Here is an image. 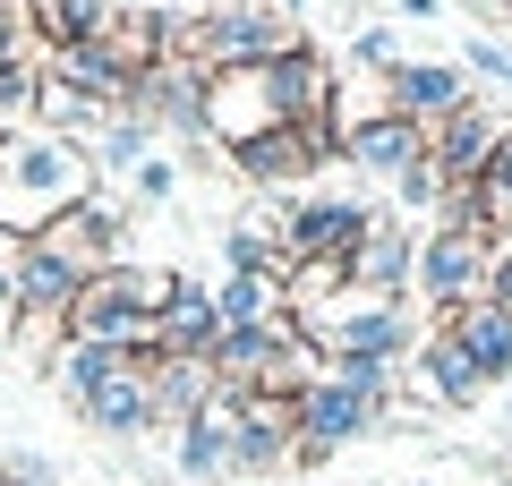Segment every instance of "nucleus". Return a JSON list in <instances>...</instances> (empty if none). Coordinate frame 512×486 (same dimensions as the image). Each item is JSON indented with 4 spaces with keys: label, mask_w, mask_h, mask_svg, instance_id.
Masks as SVG:
<instances>
[{
    "label": "nucleus",
    "mask_w": 512,
    "mask_h": 486,
    "mask_svg": "<svg viewBox=\"0 0 512 486\" xmlns=\"http://www.w3.org/2000/svg\"><path fill=\"white\" fill-rule=\"evenodd\" d=\"M94 197V154L69 137H52V128H0V231L9 239H35L52 231L60 214H77V205Z\"/></svg>",
    "instance_id": "f257e3e1"
},
{
    "label": "nucleus",
    "mask_w": 512,
    "mask_h": 486,
    "mask_svg": "<svg viewBox=\"0 0 512 486\" xmlns=\"http://www.w3.org/2000/svg\"><path fill=\"white\" fill-rule=\"evenodd\" d=\"M376 418H393V367H367V359H325V376L291 393V469H325L342 444H359Z\"/></svg>",
    "instance_id": "f03ea898"
},
{
    "label": "nucleus",
    "mask_w": 512,
    "mask_h": 486,
    "mask_svg": "<svg viewBox=\"0 0 512 486\" xmlns=\"http://www.w3.org/2000/svg\"><path fill=\"white\" fill-rule=\"evenodd\" d=\"M171 282L180 273L163 265H111L94 273L86 290H77L69 324H60V342H103V350H128V359H154V342H163V307H171Z\"/></svg>",
    "instance_id": "7ed1b4c3"
},
{
    "label": "nucleus",
    "mask_w": 512,
    "mask_h": 486,
    "mask_svg": "<svg viewBox=\"0 0 512 486\" xmlns=\"http://www.w3.org/2000/svg\"><path fill=\"white\" fill-rule=\"evenodd\" d=\"M299 333H308L325 359H367V367H402L419 359V324H410V299H367V290H342L333 307H316V316H299Z\"/></svg>",
    "instance_id": "20e7f679"
},
{
    "label": "nucleus",
    "mask_w": 512,
    "mask_h": 486,
    "mask_svg": "<svg viewBox=\"0 0 512 486\" xmlns=\"http://www.w3.org/2000/svg\"><path fill=\"white\" fill-rule=\"evenodd\" d=\"M205 128H214L222 154L274 137V128H299L291 120V94H282V60H248V69H214L205 77Z\"/></svg>",
    "instance_id": "39448f33"
},
{
    "label": "nucleus",
    "mask_w": 512,
    "mask_h": 486,
    "mask_svg": "<svg viewBox=\"0 0 512 486\" xmlns=\"http://www.w3.org/2000/svg\"><path fill=\"white\" fill-rule=\"evenodd\" d=\"M299 35L282 9H265V0H222V9H205L197 26H188V60H197L205 77L214 69H248V60H291Z\"/></svg>",
    "instance_id": "423d86ee"
},
{
    "label": "nucleus",
    "mask_w": 512,
    "mask_h": 486,
    "mask_svg": "<svg viewBox=\"0 0 512 486\" xmlns=\"http://www.w3.org/2000/svg\"><path fill=\"white\" fill-rule=\"evenodd\" d=\"M487 273H495V239L478 231V222H436V231L419 239V273H410V290H419L436 316H453V307L487 299Z\"/></svg>",
    "instance_id": "0eeeda50"
},
{
    "label": "nucleus",
    "mask_w": 512,
    "mask_h": 486,
    "mask_svg": "<svg viewBox=\"0 0 512 486\" xmlns=\"http://www.w3.org/2000/svg\"><path fill=\"white\" fill-rule=\"evenodd\" d=\"M367 205L359 197H291L282 205V282L299 265H350V248L367 239Z\"/></svg>",
    "instance_id": "6e6552de"
},
{
    "label": "nucleus",
    "mask_w": 512,
    "mask_h": 486,
    "mask_svg": "<svg viewBox=\"0 0 512 486\" xmlns=\"http://www.w3.org/2000/svg\"><path fill=\"white\" fill-rule=\"evenodd\" d=\"M222 427H231V469L239 478H282L291 469V401L282 393H222Z\"/></svg>",
    "instance_id": "1a4fd4ad"
},
{
    "label": "nucleus",
    "mask_w": 512,
    "mask_h": 486,
    "mask_svg": "<svg viewBox=\"0 0 512 486\" xmlns=\"http://www.w3.org/2000/svg\"><path fill=\"white\" fill-rule=\"evenodd\" d=\"M504 128H512V120H504L495 103H478V94H470L461 111H444L436 128H427V162L444 171V188H453V197L478 180V171H487V154L504 145Z\"/></svg>",
    "instance_id": "9d476101"
},
{
    "label": "nucleus",
    "mask_w": 512,
    "mask_h": 486,
    "mask_svg": "<svg viewBox=\"0 0 512 486\" xmlns=\"http://www.w3.org/2000/svg\"><path fill=\"white\" fill-rule=\"evenodd\" d=\"M120 239H128V214L103 197V188H94V197L77 205V214H60L52 231H35V248H52L69 273H86V282H94V273H111V265H120Z\"/></svg>",
    "instance_id": "9b49d317"
},
{
    "label": "nucleus",
    "mask_w": 512,
    "mask_h": 486,
    "mask_svg": "<svg viewBox=\"0 0 512 486\" xmlns=\"http://www.w3.org/2000/svg\"><path fill=\"white\" fill-rule=\"evenodd\" d=\"M128 111L154 120V128H180V137H214L205 128V69L197 60H154L137 77V94H128Z\"/></svg>",
    "instance_id": "f8f14e48"
},
{
    "label": "nucleus",
    "mask_w": 512,
    "mask_h": 486,
    "mask_svg": "<svg viewBox=\"0 0 512 486\" xmlns=\"http://www.w3.org/2000/svg\"><path fill=\"white\" fill-rule=\"evenodd\" d=\"M342 162H359V171H393L402 180L410 162H427V128L402 120V111H350L342 120Z\"/></svg>",
    "instance_id": "ddd939ff"
},
{
    "label": "nucleus",
    "mask_w": 512,
    "mask_h": 486,
    "mask_svg": "<svg viewBox=\"0 0 512 486\" xmlns=\"http://www.w3.org/2000/svg\"><path fill=\"white\" fill-rule=\"evenodd\" d=\"M410 273H419V239L393 214H376L367 239L350 248V290H367V299H410Z\"/></svg>",
    "instance_id": "4468645a"
},
{
    "label": "nucleus",
    "mask_w": 512,
    "mask_h": 486,
    "mask_svg": "<svg viewBox=\"0 0 512 486\" xmlns=\"http://www.w3.org/2000/svg\"><path fill=\"white\" fill-rule=\"evenodd\" d=\"M146 376H154V359H128L111 384H94V393L77 401V418H86L94 435H154L163 418H154V384Z\"/></svg>",
    "instance_id": "2eb2a0df"
},
{
    "label": "nucleus",
    "mask_w": 512,
    "mask_h": 486,
    "mask_svg": "<svg viewBox=\"0 0 512 486\" xmlns=\"http://www.w3.org/2000/svg\"><path fill=\"white\" fill-rule=\"evenodd\" d=\"M214 342H222L214 282L180 273V282H171V307H163V342H154V359H214Z\"/></svg>",
    "instance_id": "dca6fc26"
},
{
    "label": "nucleus",
    "mask_w": 512,
    "mask_h": 486,
    "mask_svg": "<svg viewBox=\"0 0 512 486\" xmlns=\"http://www.w3.org/2000/svg\"><path fill=\"white\" fill-rule=\"evenodd\" d=\"M214 307H222V333H274V324H299L282 273H222Z\"/></svg>",
    "instance_id": "f3484780"
},
{
    "label": "nucleus",
    "mask_w": 512,
    "mask_h": 486,
    "mask_svg": "<svg viewBox=\"0 0 512 486\" xmlns=\"http://www.w3.org/2000/svg\"><path fill=\"white\" fill-rule=\"evenodd\" d=\"M470 103V86H461V69H444V60H402V69L384 77V111H402V120L436 128L444 111Z\"/></svg>",
    "instance_id": "a211bd4d"
},
{
    "label": "nucleus",
    "mask_w": 512,
    "mask_h": 486,
    "mask_svg": "<svg viewBox=\"0 0 512 486\" xmlns=\"http://www.w3.org/2000/svg\"><path fill=\"white\" fill-rule=\"evenodd\" d=\"M436 222H478L487 239H504L512 231V128H504V145L487 154V171H478L461 197H444V214Z\"/></svg>",
    "instance_id": "6ab92c4d"
},
{
    "label": "nucleus",
    "mask_w": 512,
    "mask_h": 486,
    "mask_svg": "<svg viewBox=\"0 0 512 486\" xmlns=\"http://www.w3.org/2000/svg\"><path fill=\"white\" fill-rule=\"evenodd\" d=\"M419 384L427 401H444V410H470V401H487V376H478V359L444 333V324H427V342H419Z\"/></svg>",
    "instance_id": "aec40b11"
},
{
    "label": "nucleus",
    "mask_w": 512,
    "mask_h": 486,
    "mask_svg": "<svg viewBox=\"0 0 512 486\" xmlns=\"http://www.w3.org/2000/svg\"><path fill=\"white\" fill-rule=\"evenodd\" d=\"M436 324L478 359V376H487V384H504V376H512V307L470 299V307H453V316H436Z\"/></svg>",
    "instance_id": "412c9836"
},
{
    "label": "nucleus",
    "mask_w": 512,
    "mask_h": 486,
    "mask_svg": "<svg viewBox=\"0 0 512 486\" xmlns=\"http://www.w3.org/2000/svg\"><path fill=\"white\" fill-rule=\"evenodd\" d=\"M146 384H154V418H163L171 435H180L197 410H214V401H222L214 359H154V376H146Z\"/></svg>",
    "instance_id": "4be33fe9"
},
{
    "label": "nucleus",
    "mask_w": 512,
    "mask_h": 486,
    "mask_svg": "<svg viewBox=\"0 0 512 486\" xmlns=\"http://www.w3.org/2000/svg\"><path fill=\"white\" fill-rule=\"evenodd\" d=\"M171 461H180V478L188 486H231L239 469H231V427H222V401L214 410H197L180 427V452H171Z\"/></svg>",
    "instance_id": "5701e85b"
},
{
    "label": "nucleus",
    "mask_w": 512,
    "mask_h": 486,
    "mask_svg": "<svg viewBox=\"0 0 512 486\" xmlns=\"http://www.w3.org/2000/svg\"><path fill=\"white\" fill-rule=\"evenodd\" d=\"M120 367H128V350H103V342H60V350H52V384H60L69 410L94 393V384H111Z\"/></svg>",
    "instance_id": "b1692460"
},
{
    "label": "nucleus",
    "mask_w": 512,
    "mask_h": 486,
    "mask_svg": "<svg viewBox=\"0 0 512 486\" xmlns=\"http://www.w3.org/2000/svg\"><path fill=\"white\" fill-rule=\"evenodd\" d=\"M94 171H137V162H154V120H137V111H111L103 128H94Z\"/></svg>",
    "instance_id": "393cba45"
},
{
    "label": "nucleus",
    "mask_w": 512,
    "mask_h": 486,
    "mask_svg": "<svg viewBox=\"0 0 512 486\" xmlns=\"http://www.w3.org/2000/svg\"><path fill=\"white\" fill-rule=\"evenodd\" d=\"M393 188H402V205H410V214H419V205H427V214H444V197H453V188H444V171H436V162H410V171H402V180H393Z\"/></svg>",
    "instance_id": "a878e982"
},
{
    "label": "nucleus",
    "mask_w": 512,
    "mask_h": 486,
    "mask_svg": "<svg viewBox=\"0 0 512 486\" xmlns=\"http://www.w3.org/2000/svg\"><path fill=\"white\" fill-rule=\"evenodd\" d=\"M128 188H137V197H171V188H180V171L154 154V162H137V171H128Z\"/></svg>",
    "instance_id": "bb28decb"
},
{
    "label": "nucleus",
    "mask_w": 512,
    "mask_h": 486,
    "mask_svg": "<svg viewBox=\"0 0 512 486\" xmlns=\"http://www.w3.org/2000/svg\"><path fill=\"white\" fill-rule=\"evenodd\" d=\"M470 69H478V77H495V86H512V52H504V43H487V35L470 43Z\"/></svg>",
    "instance_id": "cd10ccee"
},
{
    "label": "nucleus",
    "mask_w": 512,
    "mask_h": 486,
    "mask_svg": "<svg viewBox=\"0 0 512 486\" xmlns=\"http://www.w3.org/2000/svg\"><path fill=\"white\" fill-rule=\"evenodd\" d=\"M359 60H367V69H384V77L402 69V60H393V35H384V26H359Z\"/></svg>",
    "instance_id": "c85d7f7f"
},
{
    "label": "nucleus",
    "mask_w": 512,
    "mask_h": 486,
    "mask_svg": "<svg viewBox=\"0 0 512 486\" xmlns=\"http://www.w3.org/2000/svg\"><path fill=\"white\" fill-rule=\"evenodd\" d=\"M18 60H26V26L0 18V69H18Z\"/></svg>",
    "instance_id": "c756f323"
},
{
    "label": "nucleus",
    "mask_w": 512,
    "mask_h": 486,
    "mask_svg": "<svg viewBox=\"0 0 512 486\" xmlns=\"http://www.w3.org/2000/svg\"><path fill=\"white\" fill-rule=\"evenodd\" d=\"M402 9H410V18H436V9H444V0H402Z\"/></svg>",
    "instance_id": "7c9ffc66"
},
{
    "label": "nucleus",
    "mask_w": 512,
    "mask_h": 486,
    "mask_svg": "<svg viewBox=\"0 0 512 486\" xmlns=\"http://www.w3.org/2000/svg\"><path fill=\"white\" fill-rule=\"evenodd\" d=\"M0 486H52V478H18V469H0Z\"/></svg>",
    "instance_id": "2f4dec72"
},
{
    "label": "nucleus",
    "mask_w": 512,
    "mask_h": 486,
    "mask_svg": "<svg viewBox=\"0 0 512 486\" xmlns=\"http://www.w3.org/2000/svg\"><path fill=\"white\" fill-rule=\"evenodd\" d=\"M282 9H299V0H282Z\"/></svg>",
    "instance_id": "473e14b6"
}]
</instances>
